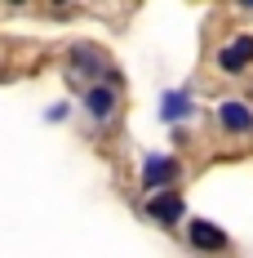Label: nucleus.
<instances>
[{"label": "nucleus", "instance_id": "4", "mask_svg": "<svg viewBox=\"0 0 253 258\" xmlns=\"http://www.w3.org/2000/svg\"><path fill=\"white\" fill-rule=\"evenodd\" d=\"M71 67H76L80 76H102V72H111V67L102 62V53H94V49H76L71 53Z\"/></svg>", "mask_w": 253, "mask_h": 258}, {"label": "nucleus", "instance_id": "1", "mask_svg": "<svg viewBox=\"0 0 253 258\" xmlns=\"http://www.w3.org/2000/svg\"><path fill=\"white\" fill-rule=\"evenodd\" d=\"M191 245L204 249V254H213V249H222V245H227V232H222V227H213V223H204V218H196V223H191Z\"/></svg>", "mask_w": 253, "mask_h": 258}, {"label": "nucleus", "instance_id": "8", "mask_svg": "<svg viewBox=\"0 0 253 258\" xmlns=\"http://www.w3.org/2000/svg\"><path fill=\"white\" fill-rule=\"evenodd\" d=\"M178 116H187V98L182 94H169L164 98V120H178Z\"/></svg>", "mask_w": 253, "mask_h": 258}, {"label": "nucleus", "instance_id": "5", "mask_svg": "<svg viewBox=\"0 0 253 258\" xmlns=\"http://www.w3.org/2000/svg\"><path fill=\"white\" fill-rule=\"evenodd\" d=\"M85 103H89V111H94V120H107V116L116 111V94H111L107 85H98V89H89Z\"/></svg>", "mask_w": 253, "mask_h": 258}, {"label": "nucleus", "instance_id": "6", "mask_svg": "<svg viewBox=\"0 0 253 258\" xmlns=\"http://www.w3.org/2000/svg\"><path fill=\"white\" fill-rule=\"evenodd\" d=\"M222 125L235 129V134H244V129H253V111L244 103H227L222 107Z\"/></svg>", "mask_w": 253, "mask_h": 258}, {"label": "nucleus", "instance_id": "3", "mask_svg": "<svg viewBox=\"0 0 253 258\" xmlns=\"http://www.w3.org/2000/svg\"><path fill=\"white\" fill-rule=\"evenodd\" d=\"M169 178H174V160H169V156H147L142 182H147V187H164Z\"/></svg>", "mask_w": 253, "mask_h": 258}, {"label": "nucleus", "instance_id": "2", "mask_svg": "<svg viewBox=\"0 0 253 258\" xmlns=\"http://www.w3.org/2000/svg\"><path fill=\"white\" fill-rule=\"evenodd\" d=\"M249 62H253V36H240V40H231L222 49V72H240Z\"/></svg>", "mask_w": 253, "mask_h": 258}, {"label": "nucleus", "instance_id": "7", "mask_svg": "<svg viewBox=\"0 0 253 258\" xmlns=\"http://www.w3.org/2000/svg\"><path fill=\"white\" fill-rule=\"evenodd\" d=\"M147 214H155V218H160V223H178V214H182V201H178V196H169V191H164V196H155L151 205H147Z\"/></svg>", "mask_w": 253, "mask_h": 258}]
</instances>
